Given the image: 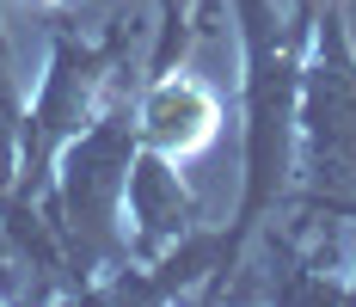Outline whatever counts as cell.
I'll return each mask as SVG.
<instances>
[{
  "label": "cell",
  "mask_w": 356,
  "mask_h": 307,
  "mask_svg": "<svg viewBox=\"0 0 356 307\" xmlns=\"http://www.w3.org/2000/svg\"><path fill=\"white\" fill-rule=\"evenodd\" d=\"M246 37V191L234 209V228H221L227 265H240L258 221L289 197L295 136H301V37L277 31L270 0H234Z\"/></svg>",
  "instance_id": "obj_1"
},
{
  "label": "cell",
  "mask_w": 356,
  "mask_h": 307,
  "mask_svg": "<svg viewBox=\"0 0 356 307\" xmlns=\"http://www.w3.org/2000/svg\"><path fill=\"white\" fill-rule=\"evenodd\" d=\"M142 154V123L129 104L105 111L99 123L74 129V141L56 154L62 172H56V197L43 203L56 234H62V252H68V276L74 289H86V276L99 271H123L129 246H123V191H129V166Z\"/></svg>",
  "instance_id": "obj_2"
},
{
  "label": "cell",
  "mask_w": 356,
  "mask_h": 307,
  "mask_svg": "<svg viewBox=\"0 0 356 307\" xmlns=\"http://www.w3.org/2000/svg\"><path fill=\"white\" fill-rule=\"evenodd\" d=\"M314 68L301 74V141H307V209L356 215V56L344 43V0L314 19Z\"/></svg>",
  "instance_id": "obj_3"
},
{
  "label": "cell",
  "mask_w": 356,
  "mask_h": 307,
  "mask_svg": "<svg viewBox=\"0 0 356 307\" xmlns=\"http://www.w3.org/2000/svg\"><path fill=\"white\" fill-rule=\"evenodd\" d=\"M123 37H129V25H111L105 43H86L80 31H56L43 93H37L31 117H25V141H19V184H13L6 197L37 203V197L49 191V166H56L62 141L80 129V117L92 111V93L105 86V68L117 62Z\"/></svg>",
  "instance_id": "obj_4"
},
{
  "label": "cell",
  "mask_w": 356,
  "mask_h": 307,
  "mask_svg": "<svg viewBox=\"0 0 356 307\" xmlns=\"http://www.w3.org/2000/svg\"><path fill=\"white\" fill-rule=\"evenodd\" d=\"M215 117H221V104L203 80H191V74H154L147 80L142 104H136V123H142V148L154 154H166V160H184V154H197L203 141L215 136Z\"/></svg>",
  "instance_id": "obj_5"
},
{
  "label": "cell",
  "mask_w": 356,
  "mask_h": 307,
  "mask_svg": "<svg viewBox=\"0 0 356 307\" xmlns=\"http://www.w3.org/2000/svg\"><path fill=\"white\" fill-rule=\"evenodd\" d=\"M123 203H129V221H136V252H142V258H154L160 246H172L178 234H191V221H197V197L178 184L172 160L154 154V148L136 154Z\"/></svg>",
  "instance_id": "obj_6"
},
{
  "label": "cell",
  "mask_w": 356,
  "mask_h": 307,
  "mask_svg": "<svg viewBox=\"0 0 356 307\" xmlns=\"http://www.w3.org/2000/svg\"><path fill=\"white\" fill-rule=\"evenodd\" d=\"M19 184V129H13V104H0V197Z\"/></svg>",
  "instance_id": "obj_7"
},
{
  "label": "cell",
  "mask_w": 356,
  "mask_h": 307,
  "mask_svg": "<svg viewBox=\"0 0 356 307\" xmlns=\"http://www.w3.org/2000/svg\"><path fill=\"white\" fill-rule=\"evenodd\" d=\"M320 6H325V0H295V25H289V31L301 37V43H307V31H314V19H320Z\"/></svg>",
  "instance_id": "obj_8"
},
{
  "label": "cell",
  "mask_w": 356,
  "mask_h": 307,
  "mask_svg": "<svg viewBox=\"0 0 356 307\" xmlns=\"http://www.w3.org/2000/svg\"><path fill=\"white\" fill-rule=\"evenodd\" d=\"M350 301H356V283H350Z\"/></svg>",
  "instance_id": "obj_9"
}]
</instances>
